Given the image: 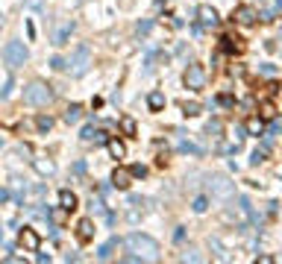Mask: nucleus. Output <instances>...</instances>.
<instances>
[{
	"label": "nucleus",
	"instance_id": "1",
	"mask_svg": "<svg viewBox=\"0 0 282 264\" xmlns=\"http://www.w3.org/2000/svg\"><path fill=\"white\" fill-rule=\"evenodd\" d=\"M124 250H127V261H159V241L150 238V235H141V232H132L124 238Z\"/></svg>",
	"mask_w": 282,
	"mask_h": 264
},
{
	"label": "nucleus",
	"instance_id": "2",
	"mask_svg": "<svg viewBox=\"0 0 282 264\" xmlns=\"http://www.w3.org/2000/svg\"><path fill=\"white\" fill-rule=\"evenodd\" d=\"M24 103L27 106H35V109H44V106H50L53 103V88L47 83H41V80H33L30 85H24Z\"/></svg>",
	"mask_w": 282,
	"mask_h": 264
},
{
	"label": "nucleus",
	"instance_id": "3",
	"mask_svg": "<svg viewBox=\"0 0 282 264\" xmlns=\"http://www.w3.org/2000/svg\"><path fill=\"white\" fill-rule=\"evenodd\" d=\"M3 62H6L9 71H18V68H24L30 62V50H27V44L21 38H12V41L3 44Z\"/></svg>",
	"mask_w": 282,
	"mask_h": 264
},
{
	"label": "nucleus",
	"instance_id": "4",
	"mask_svg": "<svg viewBox=\"0 0 282 264\" xmlns=\"http://www.w3.org/2000/svg\"><path fill=\"white\" fill-rule=\"evenodd\" d=\"M88 68H91V47H88V44H80V47L70 53L68 68H65V71H68L70 76H85Z\"/></svg>",
	"mask_w": 282,
	"mask_h": 264
},
{
	"label": "nucleus",
	"instance_id": "5",
	"mask_svg": "<svg viewBox=\"0 0 282 264\" xmlns=\"http://www.w3.org/2000/svg\"><path fill=\"white\" fill-rule=\"evenodd\" d=\"M206 194L209 197H215V200H229L235 194V185L226 176H221V173H215V176H209L206 179Z\"/></svg>",
	"mask_w": 282,
	"mask_h": 264
},
{
	"label": "nucleus",
	"instance_id": "6",
	"mask_svg": "<svg viewBox=\"0 0 282 264\" xmlns=\"http://www.w3.org/2000/svg\"><path fill=\"white\" fill-rule=\"evenodd\" d=\"M182 85L188 91H203L206 88V68L203 65H188L182 73Z\"/></svg>",
	"mask_w": 282,
	"mask_h": 264
},
{
	"label": "nucleus",
	"instance_id": "7",
	"mask_svg": "<svg viewBox=\"0 0 282 264\" xmlns=\"http://www.w3.org/2000/svg\"><path fill=\"white\" fill-rule=\"evenodd\" d=\"M258 18H262V15H258V9L253 6V3H241V6H235L232 9V21L238 27H253Z\"/></svg>",
	"mask_w": 282,
	"mask_h": 264
},
{
	"label": "nucleus",
	"instance_id": "8",
	"mask_svg": "<svg viewBox=\"0 0 282 264\" xmlns=\"http://www.w3.org/2000/svg\"><path fill=\"white\" fill-rule=\"evenodd\" d=\"M18 244L24 247V252H38V247H41V235H38L33 226H24L21 232H18Z\"/></svg>",
	"mask_w": 282,
	"mask_h": 264
},
{
	"label": "nucleus",
	"instance_id": "9",
	"mask_svg": "<svg viewBox=\"0 0 282 264\" xmlns=\"http://www.w3.org/2000/svg\"><path fill=\"white\" fill-rule=\"evenodd\" d=\"M197 21L200 27H218V12H215V6H209V3H203V6H197Z\"/></svg>",
	"mask_w": 282,
	"mask_h": 264
},
{
	"label": "nucleus",
	"instance_id": "10",
	"mask_svg": "<svg viewBox=\"0 0 282 264\" xmlns=\"http://www.w3.org/2000/svg\"><path fill=\"white\" fill-rule=\"evenodd\" d=\"M74 235H77L80 244H88V241L94 238V220L91 217H82L80 223H77V229H74Z\"/></svg>",
	"mask_w": 282,
	"mask_h": 264
},
{
	"label": "nucleus",
	"instance_id": "11",
	"mask_svg": "<svg viewBox=\"0 0 282 264\" xmlns=\"http://www.w3.org/2000/svg\"><path fill=\"white\" fill-rule=\"evenodd\" d=\"M221 50L226 56H235V53H244V41L238 36H223L221 38Z\"/></svg>",
	"mask_w": 282,
	"mask_h": 264
},
{
	"label": "nucleus",
	"instance_id": "12",
	"mask_svg": "<svg viewBox=\"0 0 282 264\" xmlns=\"http://www.w3.org/2000/svg\"><path fill=\"white\" fill-rule=\"evenodd\" d=\"M77 205H80V200H77V194L70 191V188L59 191V208L62 212H77Z\"/></svg>",
	"mask_w": 282,
	"mask_h": 264
},
{
	"label": "nucleus",
	"instance_id": "13",
	"mask_svg": "<svg viewBox=\"0 0 282 264\" xmlns=\"http://www.w3.org/2000/svg\"><path fill=\"white\" fill-rule=\"evenodd\" d=\"M129 185H132V173H129L127 168H118L115 173H112V188H118V191H127Z\"/></svg>",
	"mask_w": 282,
	"mask_h": 264
},
{
	"label": "nucleus",
	"instance_id": "14",
	"mask_svg": "<svg viewBox=\"0 0 282 264\" xmlns=\"http://www.w3.org/2000/svg\"><path fill=\"white\" fill-rule=\"evenodd\" d=\"M80 138L85 141V144H103V141H109V138H106V132L97 129V126H85V129L80 132Z\"/></svg>",
	"mask_w": 282,
	"mask_h": 264
},
{
	"label": "nucleus",
	"instance_id": "15",
	"mask_svg": "<svg viewBox=\"0 0 282 264\" xmlns=\"http://www.w3.org/2000/svg\"><path fill=\"white\" fill-rule=\"evenodd\" d=\"M141 205H144V200H141V197H129L127 200V220L129 223H138V217L144 215V208H141Z\"/></svg>",
	"mask_w": 282,
	"mask_h": 264
},
{
	"label": "nucleus",
	"instance_id": "16",
	"mask_svg": "<svg viewBox=\"0 0 282 264\" xmlns=\"http://www.w3.org/2000/svg\"><path fill=\"white\" fill-rule=\"evenodd\" d=\"M118 247H124V241L109 238V241L103 244V247L97 250V258H100V261H109V258H115V250H118Z\"/></svg>",
	"mask_w": 282,
	"mask_h": 264
},
{
	"label": "nucleus",
	"instance_id": "17",
	"mask_svg": "<svg viewBox=\"0 0 282 264\" xmlns=\"http://www.w3.org/2000/svg\"><path fill=\"white\" fill-rule=\"evenodd\" d=\"M74 27H77L74 21H65V24H62V27L56 30V36H53V44H56V47H62V44H68V38L74 36Z\"/></svg>",
	"mask_w": 282,
	"mask_h": 264
},
{
	"label": "nucleus",
	"instance_id": "18",
	"mask_svg": "<svg viewBox=\"0 0 282 264\" xmlns=\"http://www.w3.org/2000/svg\"><path fill=\"white\" fill-rule=\"evenodd\" d=\"M258 118L262 120L276 118V103H273V100H258Z\"/></svg>",
	"mask_w": 282,
	"mask_h": 264
},
{
	"label": "nucleus",
	"instance_id": "19",
	"mask_svg": "<svg viewBox=\"0 0 282 264\" xmlns=\"http://www.w3.org/2000/svg\"><path fill=\"white\" fill-rule=\"evenodd\" d=\"M33 168L41 173V176H53L56 173V165L50 162V159H33Z\"/></svg>",
	"mask_w": 282,
	"mask_h": 264
},
{
	"label": "nucleus",
	"instance_id": "20",
	"mask_svg": "<svg viewBox=\"0 0 282 264\" xmlns=\"http://www.w3.org/2000/svg\"><path fill=\"white\" fill-rule=\"evenodd\" d=\"M106 147H109V156H112V159H127V147H124V141L109 138V141H106Z\"/></svg>",
	"mask_w": 282,
	"mask_h": 264
},
{
	"label": "nucleus",
	"instance_id": "21",
	"mask_svg": "<svg viewBox=\"0 0 282 264\" xmlns=\"http://www.w3.org/2000/svg\"><path fill=\"white\" fill-rule=\"evenodd\" d=\"M209 250L215 252V258H218V261H229V255H226V247L221 244V238H209Z\"/></svg>",
	"mask_w": 282,
	"mask_h": 264
},
{
	"label": "nucleus",
	"instance_id": "22",
	"mask_svg": "<svg viewBox=\"0 0 282 264\" xmlns=\"http://www.w3.org/2000/svg\"><path fill=\"white\" fill-rule=\"evenodd\" d=\"M147 106H150V112H162L165 109V94L162 91H150V94H147Z\"/></svg>",
	"mask_w": 282,
	"mask_h": 264
},
{
	"label": "nucleus",
	"instance_id": "23",
	"mask_svg": "<svg viewBox=\"0 0 282 264\" xmlns=\"http://www.w3.org/2000/svg\"><path fill=\"white\" fill-rule=\"evenodd\" d=\"M118 123H121V132H124L127 138H132V135H138V126H135V120H132V118H121Z\"/></svg>",
	"mask_w": 282,
	"mask_h": 264
},
{
	"label": "nucleus",
	"instance_id": "24",
	"mask_svg": "<svg viewBox=\"0 0 282 264\" xmlns=\"http://www.w3.org/2000/svg\"><path fill=\"white\" fill-rule=\"evenodd\" d=\"M206 135H209V138H215V141H221V138H223V123H221V120H209Z\"/></svg>",
	"mask_w": 282,
	"mask_h": 264
},
{
	"label": "nucleus",
	"instance_id": "25",
	"mask_svg": "<svg viewBox=\"0 0 282 264\" xmlns=\"http://www.w3.org/2000/svg\"><path fill=\"white\" fill-rule=\"evenodd\" d=\"M80 118H82V106H77V103H74V106L65 109V123H77Z\"/></svg>",
	"mask_w": 282,
	"mask_h": 264
},
{
	"label": "nucleus",
	"instance_id": "26",
	"mask_svg": "<svg viewBox=\"0 0 282 264\" xmlns=\"http://www.w3.org/2000/svg\"><path fill=\"white\" fill-rule=\"evenodd\" d=\"M35 126H38V132H50L53 129V118H50V115H38V118H35Z\"/></svg>",
	"mask_w": 282,
	"mask_h": 264
},
{
	"label": "nucleus",
	"instance_id": "27",
	"mask_svg": "<svg viewBox=\"0 0 282 264\" xmlns=\"http://www.w3.org/2000/svg\"><path fill=\"white\" fill-rule=\"evenodd\" d=\"M179 261H191V264H197V261H203V255H200V252L194 250V247H188V250L182 252V255H179Z\"/></svg>",
	"mask_w": 282,
	"mask_h": 264
},
{
	"label": "nucleus",
	"instance_id": "28",
	"mask_svg": "<svg viewBox=\"0 0 282 264\" xmlns=\"http://www.w3.org/2000/svg\"><path fill=\"white\" fill-rule=\"evenodd\" d=\"M247 129H250V135H265V123H262V118H250Z\"/></svg>",
	"mask_w": 282,
	"mask_h": 264
},
{
	"label": "nucleus",
	"instance_id": "29",
	"mask_svg": "<svg viewBox=\"0 0 282 264\" xmlns=\"http://www.w3.org/2000/svg\"><path fill=\"white\" fill-rule=\"evenodd\" d=\"M200 112H203L200 103H182V115H185V118H197Z\"/></svg>",
	"mask_w": 282,
	"mask_h": 264
},
{
	"label": "nucleus",
	"instance_id": "30",
	"mask_svg": "<svg viewBox=\"0 0 282 264\" xmlns=\"http://www.w3.org/2000/svg\"><path fill=\"white\" fill-rule=\"evenodd\" d=\"M191 208H194L197 215H203V212L209 208V197H194V203H191Z\"/></svg>",
	"mask_w": 282,
	"mask_h": 264
},
{
	"label": "nucleus",
	"instance_id": "31",
	"mask_svg": "<svg viewBox=\"0 0 282 264\" xmlns=\"http://www.w3.org/2000/svg\"><path fill=\"white\" fill-rule=\"evenodd\" d=\"M265 159H268V147H258L256 153H253V159H250V162H253V165H262Z\"/></svg>",
	"mask_w": 282,
	"mask_h": 264
},
{
	"label": "nucleus",
	"instance_id": "32",
	"mask_svg": "<svg viewBox=\"0 0 282 264\" xmlns=\"http://www.w3.org/2000/svg\"><path fill=\"white\" fill-rule=\"evenodd\" d=\"M50 68H53V71H65V68H68V59H62V56H53V59H50Z\"/></svg>",
	"mask_w": 282,
	"mask_h": 264
},
{
	"label": "nucleus",
	"instance_id": "33",
	"mask_svg": "<svg viewBox=\"0 0 282 264\" xmlns=\"http://www.w3.org/2000/svg\"><path fill=\"white\" fill-rule=\"evenodd\" d=\"M129 173H132V179H144V176H147V168H144V165H132Z\"/></svg>",
	"mask_w": 282,
	"mask_h": 264
},
{
	"label": "nucleus",
	"instance_id": "34",
	"mask_svg": "<svg viewBox=\"0 0 282 264\" xmlns=\"http://www.w3.org/2000/svg\"><path fill=\"white\" fill-rule=\"evenodd\" d=\"M179 150H182V153H194V156H200V153H203V150H200V147H194L191 141H179Z\"/></svg>",
	"mask_w": 282,
	"mask_h": 264
},
{
	"label": "nucleus",
	"instance_id": "35",
	"mask_svg": "<svg viewBox=\"0 0 282 264\" xmlns=\"http://www.w3.org/2000/svg\"><path fill=\"white\" fill-rule=\"evenodd\" d=\"M218 103L229 109V106H235V97H232V94H218Z\"/></svg>",
	"mask_w": 282,
	"mask_h": 264
},
{
	"label": "nucleus",
	"instance_id": "36",
	"mask_svg": "<svg viewBox=\"0 0 282 264\" xmlns=\"http://www.w3.org/2000/svg\"><path fill=\"white\" fill-rule=\"evenodd\" d=\"M150 27H153V21H141V24L135 27V33H138V36H147V33H150Z\"/></svg>",
	"mask_w": 282,
	"mask_h": 264
},
{
	"label": "nucleus",
	"instance_id": "37",
	"mask_svg": "<svg viewBox=\"0 0 282 264\" xmlns=\"http://www.w3.org/2000/svg\"><path fill=\"white\" fill-rule=\"evenodd\" d=\"M24 6H27V9H41L44 0H24Z\"/></svg>",
	"mask_w": 282,
	"mask_h": 264
},
{
	"label": "nucleus",
	"instance_id": "38",
	"mask_svg": "<svg viewBox=\"0 0 282 264\" xmlns=\"http://www.w3.org/2000/svg\"><path fill=\"white\" fill-rule=\"evenodd\" d=\"M256 261H262V264H273V261H276V258H273V255H258Z\"/></svg>",
	"mask_w": 282,
	"mask_h": 264
},
{
	"label": "nucleus",
	"instance_id": "39",
	"mask_svg": "<svg viewBox=\"0 0 282 264\" xmlns=\"http://www.w3.org/2000/svg\"><path fill=\"white\" fill-rule=\"evenodd\" d=\"M276 132L282 135V118H276Z\"/></svg>",
	"mask_w": 282,
	"mask_h": 264
},
{
	"label": "nucleus",
	"instance_id": "40",
	"mask_svg": "<svg viewBox=\"0 0 282 264\" xmlns=\"http://www.w3.org/2000/svg\"><path fill=\"white\" fill-rule=\"evenodd\" d=\"M0 244H3V229H0Z\"/></svg>",
	"mask_w": 282,
	"mask_h": 264
},
{
	"label": "nucleus",
	"instance_id": "41",
	"mask_svg": "<svg viewBox=\"0 0 282 264\" xmlns=\"http://www.w3.org/2000/svg\"><path fill=\"white\" fill-rule=\"evenodd\" d=\"M0 27H3V15H0Z\"/></svg>",
	"mask_w": 282,
	"mask_h": 264
}]
</instances>
